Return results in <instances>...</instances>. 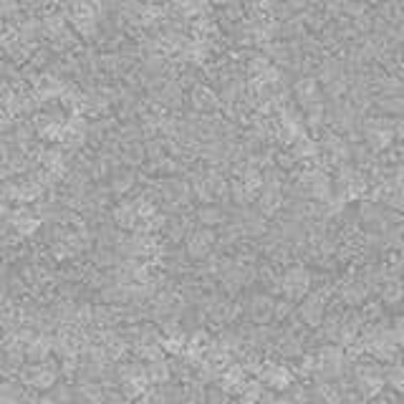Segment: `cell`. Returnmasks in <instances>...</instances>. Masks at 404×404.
Returning a JSON list of instances; mask_svg holds the SVG:
<instances>
[{"mask_svg": "<svg viewBox=\"0 0 404 404\" xmlns=\"http://www.w3.org/2000/svg\"><path fill=\"white\" fill-rule=\"evenodd\" d=\"M215 245V233L213 227H205L202 225L200 230H192V233L187 235V243H184V248H187V255L189 258H208L210 250H213Z\"/></svg>", "mask_w": 404, "mask_h": 404, "instance_id": "obj_4", "label": "cell"}, {"mask_svg": "<svg viewBox=\"0 0 404 404\" xmlns=\"http://www.w3.org/2000/svg\"><path fill=\"white\" fill-rule=\"evenodd\" d=\"M112 215H114V222H116L119 227H134L139 220V205L132 200H124L114 208Z\"/></svg>", "mask_w": 404, "mask_h": 404, "instance_id": "obj_10", "label": "cell"}, {"mask_svg": "<svg viewBox=\"0 0 404 404\" xmlns=\"http://www.w3.org/2000/svg\"><path fill=\"white\" fill-rule=\"evenodd\" d=\"M8 213V197L3 195V189H0V215Z\"/></svg>", "mask_w": 404, "mask_h": 404, "instance_id": "obj_30", "label": "cell"}, {"mask_svg": "<svg viewBox=\"0 0 404 404\" xmlns=\"http://www.w3.org/2000/svg\"><path fill=\"white\" fill-rule=\"evenodd\" d=\"M243 227H245L248 235H263L265 233V215L245 213V217H243Z\"/></svg>", "mask_w": 404, "mask_h": 404, "instance_id": "obj_19", "label": "cell"}, {"mask_svg": "<svg viewBox=\"0 0 404 404\" xmlns=\"http://www.w3.org/2000/svg\"><path fill=\"white\" fill-rule=\"evenodd\" d=\"M147 157V152H144V144H126V149H124V162L126 164H139L142 159Z\"/></svg>", "mask_w": 404, "mask_h": 404, "instance_id": "obj_23", "label": "cell"}, {"mask_svg": "<svg viewBox=\"0 0 404 404\" xmlns=\"http://www.w3.org/2000/svg\"><path fill=\"white\" fill-rule=\"evenodd\" d=\"M61 88H63V83L58 81L56 76L41 74V76L36 79V94L41 96V99H50V96H58V94H61Z\"/></svg>", "mask_w": 404, "mask_h": 404, "instance_id": "obj_12", "label": "cell"}, {"mask_svg": "<svg viewBox=\"0 0 404 404\" xmlns=\"http://www.w3.org/2000/svg\"><path fill=\"white\" fill-rule=\"evenodd\" d=\"M276 162L281 164V167H283V170H290V167H293V164H296L298 159L293 157V154H290V152H283V154H278V157H276Z\"/></svg>", "mask_w": 404, "mask_h": 404, "instance_id": "obj_26", "label": "cell"}, {"mask_svg": "<svg viewBox=\"0 0 404 404\" xmlns=\"http://www.w3.org/2000/svg\"><path fill=\"white\" fill-rule=\"evenodd\" d=\"M379 109L386 114V116H404V96L399 94H389V96H382V99L377 101Z\"/></svg>", "mask_w": 404, "mask_h": 404, "instance_id": "obj_16", "label": "cell"}, {"mask_svg": "<svg viewBox=\"0 0 404 404\" xmlns=\"http://www.w3.org/2000/svg\"><path fill=\"white\" fill-rule=\"evenodd\" d=\"M189 104L197 114H210L220 107V94L215 88L205 86V83H195L189 88Z\"/></svg>", "mask_w": 404, "mask_h": 404, "instance_id": "obj_6", "label": "cell"}, {"mask_svg": "<svg viewBox=\"0 0 404 404\" xmlns=\"http://www.w3.org/2000/svg\"><path fill=\"white\" fill-rule=\"evenodd\" d=\"M33 129H36L38 137L48 139V142H61V139H63V121L61 119H53V116H46V114L36 116V121H33Z\"/></svg>", "mask_w": 404, "mask_h": 404, "instance_id": "obj_8", "label": "cell"}, {"mask_svg": "<svg viewBox=\"0 0 404 404\" xmlns=\"http://www.w3.org/2000/svg\"><path fill=\"white\" fill-rule=\"evenodd\" d=\"M394 139H402L404 142V116H399V121L394 124Z\"/></svg>", "mask_w": 404, "mask_h": 404, "instance_id": "obj_29", "label": "cell"}, {"mask_svg": "<svg viewBox=\"0 0 404 404\" xmlns=\"http://www.w3.org/2000/svg\"><path fill=\"white\" fill-rule=\"evenodd\" d=\"M18 11V0H0V18H15Z\"/></svg>", "mask_w": 404, "mask_h": 404, "instance_id": "obj_25", "label": "cell"}, {"mask_svg": "<svg viewBox=\"0 0 404 404\" xmlns=\"http://www.w3.org/2000/svg\"><path fill=\"white\" fill-rule=\"evenodd\" d=\"M372 6H382V3H386V0H369Z\"/></svg>", "mask_w": 404, "mask_h": 404, "instance_id": "obj_31", "label": "cell"}, {"mask_svg": "<svg viewBox=\"0 0 404 404\" xmlns=\"http://www.w3.org/2000/svg\"><path fill=\"white\" fill-rule=\"evenodd\" d=\"M58 99L63 101V107H69V109L79 107L81 101H86V99L81 96V91H79V88H71V86H63L61 94H58Z\"/></svg>", "mask_w": 404, "mask_h": 404, "instance_id": "obj_22", "label": "cell"}, {"mask_svg": "<svg viewBox=\"0 0 404 404\" xmlns=\"http://www.w3.org/2000/svg\"><path fill=\"white\" fill-rule=\"evenodd\" d=\"M316 152H318V147H316L309 137L298 134V137L293 139V149H290V154H293L296 159H309V157H314Z\"/></svg>", "mask_w": 404, "mask_h": 404, "instance_id": "obj_17", "label": "cell"}, {"mask_svg": "<svg viewBox=\"0 0 404 404\" xmlns=\"http://www.w3.org/2000/svg\"><path fill=\"white\" fill-rule=\"evenodd\" d=\"M157 101L167 109L180 107V104H182V86H180V83H164L157 91Z\"/></svg>", "mask_w": 404, "mask_h": 404, "instance_id": "obj_15", "label": "cell"}, {"mask_svg": "<svg viewBox=\"0 0 404 404\" xmlns=\"http://www.w3.org/2000/svg\"><path fill=\"white\" fill-rule=\"evenodd\" d=\"M361 126H364V139L369 149L382 152L394 142V124L386 116H369Z\"/></svg>", "mask_w": 404, "mask_h": 404, "instance_id": "obj_2", "label": "cell"}, {"mask_svg": "<svg viewBox=\"0 0 404 404\" xmlns=\"http://www.w3.org/2000/svg\"><path fill=\"white\" fill-rule=\"evenodd\" d=\"M293 96H296V101L303 109L311 107L316 101H321V83H318L316 76H301L293 83Z\"/></svg>", "mask_w": 404, "mask_h": 404, "instance_id": "obj_7", "label": "cell"}, {"mask_svg": "<svg viewBox=\"0 0 404 404\" xmlns=\"http://www.w3.org/2000/svg\"><path fill=\"white\" fill-rule=\"evenodd\" d=\"M323 154H328V159L334 164H344L351 154V147L339 137V134H328L323 139Z\"/></svg>", "mask_w": 404, "mask_h": 404, "instance_id": "obj_9", "label": "cell"}, {"mask_svg": "<svg viewBox=\"0 0 404 404\" xmlns=\"http://www.w3.org/2000/svg\"><path fill=\"white\" fill-rule=\"evenodd\" d=\"M399 296H402V288H399V285H386V290H384V301L394 303Z\"/></svg>", "mask_w": 404, "mask_h": 404, "instance_id": "obj_28", "label": "cell"}, {"mask_svg": "<svg viewBox=\"0 0 404 404\" xmlns=\"http://www.w3.org/2000/svg\"><path fill=\"white\" fill-rule=\"evenodd\" d=\"M265 56H268V61H278V63H285L290 58V50L285 43H268L265 46Z\"/></svg>", "mask_w": 404, "mask_h": 404, "instance_id": "obj_21", "label": "cell"}, {"mask_svg": "<svg viewBox=\"0 0 404 404\" xmlns=\"http://www.w3.org/2000/svg\"><path fill=\"white\" fill-rule=\"evenodd\" d=\"M301 316L306 318L309 323H318L323 318V303L321 298H309V301L301 306Z\"/></svg>", "mask_w": 404, "mask_h": 404, "instance_id": "obj_18", "label": "cell"}, {"mask_svg": "<svg viewBox=\"0 0 404 404\" xmlns=\"http://www.w3.org/2000/svg\"><path fill=\"white\" fill-rule=\"evenodd\" d=\"M309 283H311L309 271L303 265H293V268L285 271L283 281H281V288H283V293L288 298H301L309 290Z\"/></svg>", "mask_w": 404, "mask_h": 404, "instance_id": "obj_5", "label": "cell"}, {"mask_svg": "<svg viewBox=\"0 0 404 404\" xmlns=\"http://www.w3.org/2000/svg\"><path fill=\"white\" fill-rule=\"evenodd\" d=\"M227 180L220 172H202L192 180V195L205 205V202H215L227 195Z\"/></svg>", "mask_w": 404, "mask_h": 404, "instance_id": "obj_1", "label": "cell"}, {"mask_svg": "<svg viewBox=\"0 0 404 404\" xmlns=\"http://www.w3.org/2000/svg\"><path fill=\"white\" fill-rule=\"evenodd\" d=\"M3 195L8 197V200H15V202H33L38 200V197L43 195V184H41V180L38 177H28V180H8L6 184H3Z\"/></svg>", "mask_w": 404, "mask_h": 404, "instance_id": "obj_3", "label": "cell"}, {"mask_svg": "<svg viewBox=\"0 0 404 404\" xmlns=\"http://www.w3.org/2000/svg\"><path fill=\"white\" fill-rule=\"evenodd\" d=\"M63 31H69V18L61 15V13H48V15L41 20V33H46L50 41L56 36H61Z\"/></svg>", "mask_w": 404, "mask_h": 404, "instance_id": "obj_11", "label": "cell"}, {"mask_svg": "<svg viewBox=\"0 0 404 404\" xmlns=\"http://www.w3.org/2000/svg\"><path fill=\"white\" fill-rule=\"evenodd\" d=\"M134 182H137V175H134V172H129V170L114 172V177H112V192H114V195H119V197L129 195V192L134 189Z\"/></svg>", "mask_w": 404, "mask_h": 404, "instance_id": "obj_13", "label": "cell"}, {"mask_svg": "<svg viewBox=\"0 0 404 404\" xmlns=\"http://www.w3.org/2000/svg\"><path fill=\"white\" fill-rule=\"evenodd\" d=\"M364 293H366V288L364 285H351V288L346 290V301H361V298H364Z\"/></svg>", "mask_w": 404, "mask_h": 404, "instance_id": "obj_27", "label": "cell"}, {"mask_svg": "<svg viewBox=\"0 0 404 404\" xmlns=\"http://www.w3.org/2000/svg\"><path fill=\"white\" fill-rule=\"evenodd\" d=\"M252 311H255V316H258V318H268V316H271V311H273L271 298L258 296L255 301H252Z\"/></svg>", "mask_w": 404, "mask_h": 404, "instance_id": "obj_24", "label": "cell"}, {"mask_svg": "<svg viewBox=\"0 0 404 404\" xmlns=\"http://www.w3.org/2000/svg\"><path fill=\"white\" fill-rule=\"evenodd\" d=\"M13 225H15V230H20V233H33L38 220L28 210H20V213H15V217H13Z\"/></svg>", "mask_w": 404, "mask_h": 404, "instance_id": "obj_20", "label": "cell"}, {"mask_svg": "<svg viewBox=\"0 0 404 404\" xmlns=\"http://www.w3.org/2000/svg\"><path fill=\"white\" fill-rule=\"evenodd\" d=\"M197 220H200V225H205V227H215V225H220V222H225V213H222L215 202H205V205L197 210Z\"/></svg>", "mask_w": 404, "mask_h": 404, "instance_id": "obj_14", "label": "cell"}]
</instances>
